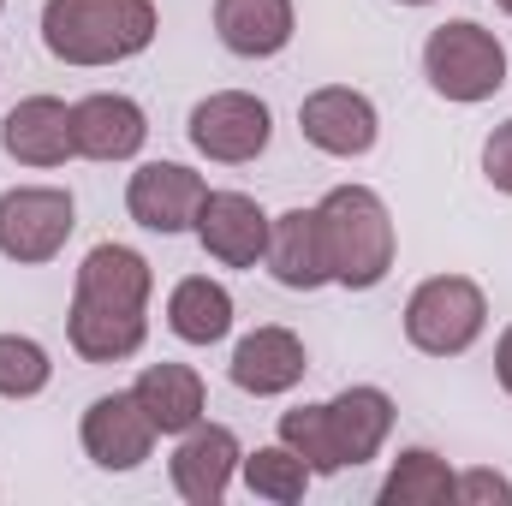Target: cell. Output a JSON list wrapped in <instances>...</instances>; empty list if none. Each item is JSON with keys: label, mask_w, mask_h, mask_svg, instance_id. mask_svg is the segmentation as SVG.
I'll return each mask as SVG.
<instances>
[{"label": "cell", "mask_w": 512, "mask_h": 506, "mask_svg": "<svg viewBox=\"0 0 512 506\" xmlns=\"http://www.w3.org/2000/svg\"><path fill=\"white\" fill-rule=\"evenodd\" d=\"M78 441H84V453H90V465L96 471H137L149 453H155V423H149V411L137 405V393H102V399H90V411H84V423H78Z\"/></svg>", "instance_id": "obj_9"}, {"label": "cell", "mask_w": 512, "mask_h": 506, "mask_svg": "<svg viewBox=\"0 0 512 506\" xmlns=\"http://www.w3.org/2000/svg\"><path fill=\"white\" fill-rule=\"evenodd\" d=\"M131 393L149 411L155 435H185V429H197L209 417V387H203V376L191 364H149L131 381Z\"/></svg>", "instance_id": "obj_20"}, {"label": "cell", "mask_w": 512, "mask_h": 506, "mask_svg": "<svg viewBox=\"0 0 512 506\" xmlns=\"http://www.w3.org/2000/svg\"><path fill=\"white\" fill-rule=\"evenodd\" d=\"M495 6H501V12H507V18H512V0H495Z\"/></svg>", "instance_id": "obj_30"}, {"label": "cell", "mask_w": 512, "mask_h": 506, "mask_svg": "<svg viewBox=\"0 0 512 506\" xmlns=\"http://www.w3.org/2000/svg\"><path fill=\"white\" fill-rule=\"evenodd\" d=\"M233 387L239 393H251V399H280V393H292L304 370H310V352H304V340L292 334V328H251L239 346H233Z\"/></svg>", "instance_id": "obj_14"}, {"label": "cell", "mask_w": 512, "mask_h": 506, "mask_svg": "<svg viewBox=\"0 0 512 506\" xmlns=\"http://www.w3.org/2000/svg\"><path fill=\"white\" fill-rule=\"evenodd\" d=\"M185 137H191L197 155H209V161H221V167H245V161H256V155L268 149L274 114H268V102L251 96V90H215V96H203V102L191 108Z\"/></svg>", "instance_id": "obj_6"}, {"label": "cell", "mask_w": 512, "mask_h": 506, "mask_svg": "<svg viewBox=\"0 0 512 506\" xmlns=\"http://www.w3.org/2000/svg\"><path fill=\"white\" fill-rule=\"evenodd\" d=\"M72 137L84 161H131L149 143V114L120 90H96L72 102Z\"/></svg>", "instance_id": "obj_15"}, {"label": "cell", "mask_w": 512, "mask_h": 506, "mask_svg": "<svg viewBox=\"0 0 512 506\" xmlns=\"http://www.w3.org/2000/svg\"><path fill=\"white\" fill-rule=\"evenodd\" d=\"M298 131H304L310 149H322V155H334V161H358V155L376 149L382 114H376V102H370L364 90H352V84H322V90H310V96L298 102Z\"/></svg>", "instance_id": "obj_7"}, {"label": "cell", "mask_w": 512, "mask_h": 506, "mask_svg": "<svg viewBox=\"0 0 512 506\" xmlns=\"http://www.w3.org/2000/svg\"><path fill=\"white\" fill-rule=\"evenodd\" d=\"M0 149L18 161V167H66L78 155V137H72V108L60 96H24L6 120H0Z\"/></svg>", "instance_id": "obj_13"}, {"label": "cell", "mask_w": 512, "mask_h": 506, "mask_svg": "<svg viewBox=\"0 0 512 506\" xmlns=\"http://www.w3.org/2000/svg\"><path fill=\"white\" fill-rule=\"evenodd\" d=\"M495 376H501V387L512 393V328L501 334V346H495Z\"/></svg>", "instance_id": "obj_28"}, {"label": "cell", "mask_w": 512, "mask_h": 506, "mask_svg": "<svg viewBox=\"0 0 512 506\" xmlns=\"http://www.w3.org/2000/svg\"><path fill=\"white\" fill-rule=\"evenodd\" d=\"M399 6H435V0H399Z\"/></svg>", "instance_id": "obj_29"}, {"label": "cell", "mask_w": 512, "mask_h": 506, "mask_svg": "<svg viewBox=\"0 0 512 506\" xmlns=\"http://www.w3.org/2000/svg\"><path fill=\"white\" fill-rule=\"evenodd\" d=\"M453 501L465 506H512V483L501 471H465L459 483H453Z\"/></svg>", "instance_id": "obj_26"}, {"label": "cell", "mask_w": 512, "mask_h": 506, "mask_svg": "<svg viewBox=\"0 0 512 506\" xmlns=\"http://www.w3.org/2000/svg\"><path fill=\"white\" fill-rule=\"evenodd\" d=\"M292 30H298L292 0H215V36L239 60H274V54H286Z\"/></svg>", "instance_id": "obj_17"}, {"label": "cell", "mask_w": 512, "mask_h": 506, "mask_svg": "<svg viewBox=\"0 0 512 506\" xmlns=\"http://www.w3.org/2000/svg\"><path fill=\"white\" fill-rule=\"evenodd\" d=\"M161 30L155 0H42V48L60 66L137 60Z\"/></svg>", "instance_id": "obj_1"}, {"label": "cell", "mask_w": 512, "mask_h": 506, "mask_svg": "<svg viewBox=\"0 0 512 506\" xmlns=\"http://www.w3.org/2000/svg\"><path fill=\"white\" fill-rule=\"evenodd\" d=\"M239 477H245V489H251L256 501H268V506H298V501H304V489L316 483V471H310V465H304L286 441L245 453Z\"/></svg>", "instance_id": "obj_23"}, {"label": "cell", "mask_w": 512, "mask_h": 506, "mask_svg": "<svg viewBox=\"0 0 512 506\" xmlns=\"http://www.w3.org/2000/svg\"><path fill=\"white\" fill-rule=\"evenodd\" d=\"M316 215H322V239H328V262H334V286L376 292L393 274V256H399V233H393V215H387L382 191L334 185L316 203Z\"/></svg>", "instance_id": "obj_2"}, {"label": "cell", "mask_w": 512, "mask_h": 506, "mask_svg": "<svg viewBox=\"0 0 512 506\" xmlns=\"http://www.w3.org/2000/svg\"><path fill=\"white\" fill-rule=\"evenodd\" d=\"M167 328L185 346H221L233 334V292L209 274H185L167 292Z\"/></svg>", "instance_id": "obj_21"}, {"label": "cell", "mask_w": 512, "mask_h": 506, "mask_svg": "<svg viewBox=\"0 0 512 506\" xmlns=\"http://www.w3.org/2000/svg\"><path fill=\"white\" fill-rule=\"evenodd\" d=\"M149 292H155V274H149L143 251H131V245H96L72 280V298L108 304V310H149Z\"/></svg>", "instance_id": "obj_18"}, {"label": "cell", "mask_w": 512, "mask_h": 506, "mask_svg": "<svg viewBox=\"0 0 512 506\" xmlns=\"http://www.w3.org/2000/svg\"><path fill=\"white\" fill-rule=\"evenodd\" d=\"M328 405V423H334V447H340V459H346V471H358V465H370L376 453L387 447V435H393V399H387V387H370V381H358V387H340L334 399H322Z\"/></svg>", "instance_id": "obj_16"}, {"label": "cell", "mask_w": 512, "mask_h": 506, "mask_svg": "<svg viewBox=\"0 0 512 506\" xmlns=\"http://www.w3.org/2000/svg\"><path fill=\"white\" fill-rule=\"evenodd\" d=\"M203 197H209V185H203V173H191L185 161H143V167L131 173V185H126L131 221L149 227V233H161V239L197 233Z\"/></svg>", "instance_id": "obj_8"}, {"label": "cell", "mask_w": 512, "mask_h": 506, "mask_svg": "<svg viewBox=\"0 0 512 506\" xmlns=\"http://www.w3.org/2000/svg\"><path fill=\"white\" fill-rule=\"evenodd\" d=\"M483 179L501 197H512V120H501V126L489 131V143H483Z\"/></svg>", "instance_id": "obj_27"}, {"label": "cell", "mask_w": 512, "mask_h": 506, "mask_svg": "<svg viewBox=\"0 0 512 506\" xmlns=\"http://www.w3.org/2000/svg\"><path fill=\"white\" fill-rule=\"evenodd\" d=\"M78 227V203L66 185H12L0 191V256L18 268L54 262Z\"/></svg>", "instance_id": "obj_5"}, {"label": "cell", "mask_w": 512, "mask_h": 506, "mask_svg": "<svg viewBox=\"0 0 512 506\" xmlns=\"http://www.w3.org/2000/svg\"><path fill=\"white\" fill-rule=\"evenodd\" d=\"M280 441H286L316 477H340V471H346V459H340V447H334L328 405H292V411H280Z\"/></svg>", "instance_id": "obj_24"}, {"label": "cell", "mask_w": 512, "mask_h": 506, "mask_svg": "<svg viewBox=\"0 0 512 506\" xmlns=\"http://www.w3.org/2000/svg\"><path fill=\"white\" fill-rule=\"evenodd\" d=\"M453 465L441 459V453H429V447H405L393 465H387L382 489H376V501L382 506H447L453 501Z\"/></svg>", "instance_id": "obj_22"}, {"label": "cell", "mask_w": 512, "mask_h": 506, "mask_svg": "<svg viewBox=\"0 0 512 506\" xmlns=\"http://www.w3.org/2000/svg\"><path fill=\"white\" fill-rule=\"evenodd\" d=\"M54 381V358L30 334H0V399H36Z\"/></svg>", "instance_id": "obj_25"}, {"label": "cell", "mask_w": 512, "mask_h": 506, "mask_svg": "<svg viewBox=\"0 0 512 506\" xmlns=\"http://www.w3.org/2000/svg\"><path fill=\"white\" fill-rule=\"evenodd\" d=\"M239 465H245V447H239V435H233L227 423H197V429H185L179 447H173V459H167L179 501H191V506H221L227 501Z\"/></svg>", "instance_id": "obj_10"}, {"label": "cell", "mask_w": 512, "mask_h": 506, "mask_svg": "<svg viewBox=\"0 0 512 506\" xmlns=\"http://www.w3.org/2000/svg\"><path fill=\"white\" fill-rule=\"evenodd\" d=\"M489 328V298L471 274H435L405 298V340L423 358H465Z\"/></svg>", "instance_id": "obj_4"}, {"label": "cell", "mask_w": 512, "mask_h": 506, "mask_svg": "<svg viewBox=\"0 0 512 506\" xmlns=\"http://www.w3.org/2000/svg\"><path fill=\"white\" fill-rule=\"evenodd\" d=\"M268 274L286 292H322L334 286V262H328V239H322V215L316 209H286L268 221Z\"/></svg>", "instance_id": "obj_12"}, {"label": "cell", "mask_w": 512, "mask_h": 506, "mask_svg": "<svg viewBox=\"0 0 512 506\" xmlns=\"http://www.w3.org/2000/svg\"><path fill=\"white\" fill-rule=\"evenodd\" d=\"M268 221L274 215H262V203L245 191H209L197 209V245L221 268H256L268 251Z\"/></svg>", "instance_id": "obj_11"}, {"label": "cell", "mask_w": 512, "mask_h": 506, "mask_svg": "<svg viewBox=\"0 0 512 506\" xmlns=\"http://www.w3.org/2000/svg\"><path fill=\"white\" fill-rule=\"evenodd\" d=\"M66 340L84 364H126L149 340V310H108V304H84L72 298L66 310Z\"/></svg>", "instance_id": "obj_19"}, {"label": "cell", "mask_w": 512, "mask_h": 506, "mask_svg": "<svg viewBox=\"0 0 512 506\" xmlns=\"http://www.w3.org/2000/svg\"><path fill=\"white\" fill-rule=\"evenodd\" d=\"M0 12H6V0H0Z\"/></svg>", "instance_id": "obj_31"}, {"label": "cell", "mask_w": 512, "mask_h": 506, "mask_svg": "<svg viewBox=\"0 0 512 506\" xmlns=\"http://www.w3.org/2000/svg\"><path fill=\"white\" fill-rule=\"evenodd\" d=\"M423 78L441 102H459V108H477L489 96H501L507 84V48L489 24L477 18H453V24H435L429 42H423Z\"/></svg>", "instance_id": "obj_3"}]
</instances>
